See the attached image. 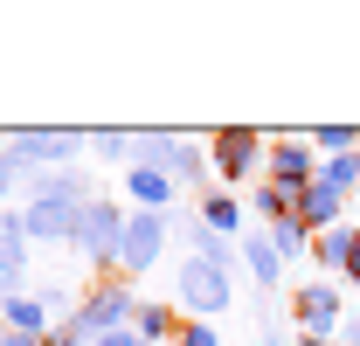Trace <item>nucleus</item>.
I'll use <instances>...</instances> for the list:
<instances>
[{
    "mask_svg": "<svg viewBox=\"0 0 360 346\" xmlns=\"http://www.w3.org/2000/svg\"><path fill=\"white\" fill-rule=\"evenodd\" d=\"M243 263H250V270H257V277H264V284H277V243H270V236H250V243H243Z\"/></svg>",
    "mask_w": 360,
    "mask_h": 346,
    "instance_id": "dca6fc26",
    "label": "nucleus"
},
{
    "mask_svg": "<svg viewBox=\"0 0 360 346\" xmlns=\"http://www.w3.org/2000/svg\"><path fill=\"white\" fill-rule=\"evenodd\" d=\"M319 180H326V187H354V180H360V153H340V160H319Z\"/></svg>",
    "mask_w": 360,
    "mask_h": 346,
    "instance_id": "a211bd4d",
    "label": "nucleus"
},
{
    "mask_svg": "<svg viewBox=\"0 0 360 346\" xmlns=\"http://www.w3.org/2000/svg\"><path fill=\"white\" fill-rule=\"evenodd\" d=\"M7 180H14V167H7V160H0V194H7Z\"/></svg>",
    "mask_w": 360,
    "mask_h": 346,
    "instance_id": "5701e85b",
    "label": "nucleus"
},
{
    "mask_svg": "<svg viewBox=\"0 0 360 346\" xmlns=\"http://www.w3.org/2000/svg\"><path fill=\"white\" fill-rule=\"evenodd\" d=\"M180 298L194 305V312H229V277H222V263L187 257V263H180Z\"/></svg>",
    "mask_w": 360,
    "mask_h": 346,
    "instance_id": "39448f33",
    "label": "nucleus"
},
{
    "mask_svg": "<svg viewBox=\"0 0 360 346\" xmlns=\"http://www.w3.org/2000/svg\"><path fill=\"white\" fill-rule=\"evenodd\" d=\"M0 229H7V215H0Z\"/></svg>",
    "mask_w": 360,
    "mask_h": 346,
    "instance_id": "393cba45",
    "label": "nucleus"
},
{
    "mask_svg": "<svg viewBox=\"0 0 360 346\" xmlns=\"http://www.w3.org/2000/svg\"><path fill=\"white\" fill-rule=\"evenodd\" d=\"M77 194H84L77 180H56L49 194H35V208L21 215L28 243H35V236H77V215H84V201H77Z\"/></svg>",
    "mask_w": 360,
    "mask_h": 346,
    "instance_id": "f03ea898",
    "label": "nucleus"
},
{
    "mask_svg": "<svg viewBox=\"0 0 360 346\" xmlns=\"http://www.w3.org/2000/svg\"><path fill=\"white\" fill-rule=\"evenodd\" d=\"M305 229H340V187H326V180H312L305 187Z\"/></svg>",
    "mask_w": 360,
    "mask_h": 346,
    "instance_id": "9b49d317",
    "label": "nucleus"
},
{
    "mask_svg": "<svg viewBox=\"0 0 360 346\" xmlns=\"http://www.w3.org/2000/svg\"><path fill=\"white\" fill-rule=\"evenodd\" d=\"M180 346H222V333H215V326H187V333H180Z\"/></svg>",
    "mask_w": 360,
    "mask_h": 346,
    "instance_id": "aec40b11",
    "label": "nucleus"
},
{
    "mask_svg": "<svg viewBox=\"0 0 360 346\" xmlns=\"http://www.w3.org/2000/svg\"><path fill=\"white\" fill-rule=\"evenodd\" d=\"M21 270H28V229L7 222L0 229V277H21Z\"/></svg>",
    "mask_w": 360,
    "mask_h": 346,
    "instance_id": "4468645a",
    "label": "nucleus"
},
{
    "mask_svg": "<svg viewBox=\"0 0 360 346\" xmlns=\"http://www.w3.org/2000/svg\"><path fill=\"white\" fill-rule=\"evenodd\" d=\"M354 243H360V229H347V222H340V229H326V236L312 243V257L326 263V270H347V263H354Z\"/></svg>",
    "mask_w": 360,
    "mask_h": 346,
    "instance_id": "f8f14e48",
    "label": "nucleus"
},
{
    "mask_svg": "<svg viewBox=\"0 0 360 346\" xmlns=\"http://www.w3.org/2000/svg\"><path fill=\"white\" fill-rule=\"evenodd\" d=\"M160 243H167V215H153V208H139V215H125V243H118V270H125V277H139V270H153V257H160Z\"/></svg>",
    "mask_w": 360,
    "mask_h": 346,
    "instance_id": "20e7f679",
    "label": "nucleus"
},
{
    "mask_svg": "<svg viewBox=\"0 0 360 346\" xmlns=\"http://www.w3.org/2000/svg\"><path fill=\"white\" fill-rule=\"evenodd\" d=\"M97 346H146L139 333H118V340H97Z\"/></svg>",
    "mask_w": 360,
    "mask_h": 346,
    "instance_id": "4be33fe9",
    "label": "nucleus"
},
{
    "mask_svg": "<svg viewBox=\"0 0 360 346\" xmlns=\"http://www.w3.org/2000/svg\"><path fill=\"white\" fill-rule=\"evenodd\" d=\"M132 201L160 215V208L174 201V173H167V167H132Z\"/></svg>",
    "mask_w": 360,
    "mask_h": 346,
    "instance_id": "9d476101",
    "label": "nucleus"
},
{
    "mask_svg": "<svg viewBox=\"0 0 360 346\" xmlns=\"http://www.w3.org/2000/svg\"><path fill=\"white\" fill-rule=\"evenodd\" d=\"M7 153H14V160H28V167H49V160H70V153H77V139H70V132H14V139H7Z\"/></svg>",
    "mask_w": 360,
    "mask_h": 346,
    "instance_id": "1a4fd4ad",
    "label": "nucleus"
},
{
    "mask_svg": "<svg viewBox=\"0 0 360 346\" xmlns=\"http://www.w3.org/2000/svg\"><path fill=\"white\" fill-rule=\"evenodd\" d=\"M270 180H284V187H312V180H319L312 146H298V139H277V146H270Z\"/></svg>",
    "mask_w": 360,
    "mask_h": 346,
    "instance_id": "6e6552de",
    "label": "nucleus"
},
{
    "mask_svg": "<svg viewBox=\"0 0 360 346\" xmlns=\"http://www.w3.org/2000/svg\"><path fill=\"white\" fill-rule=\"evenodd\" d=\"M347 346H360V319H354V326H347Z\"/></svg>",
    "mask_w": 360,
    "mask_h": 346,
    "instance_id": "b1692460",
    "label": "nucleus"
},
{
    "mask_svg": "<svg viewBox=\"0 0 360 346\" xmlns=\"http://www.w3.org/2000/svg\"><path fill=\"white\" fill-rule=\"evenodd\" d=\"M0 346H49L42 333H0Z\"/></svg>",
    "mask_w": 360,
    "mask_h": 346,
    "instance_id": "412c9836",
    "label": "nucleus"
},
{
    "mask_svg": "<svg viewBox=\"0 0 360 346\" xmlns=\"http://www.w3.org/2000/svg\"><path fill=\"white\" fill-rule=\"evenodd\" d=\"M84 257H97V263H111L118 257V243H125V215L111 208V201H84V215H77V236H70Z\"/></svg>",
    "mask_w": 360,
    "mask_h": 346,
    "instance_id": "7ed1b4c3",
    "label": "nucleus"
},
{
    "mask_svg": "<svg viewBox=\"0 0 360 346\" xmlns=\"http://www.w3.org/2000/svg\"><path fill=\"white\" fill-rule=\"evenodd\" d=\"M125 319H139V312H132V291H125V284H104V291H90V298H84V312H77L63 333H70L77 346H97V340H118Z\"/></svg>",
    "mask_w": 360,
    "mask_h": 346,
    "instance_id": "f257e3e1",
    "label": "nucleus"
},
{
    "mask_svg": "<svg viewBox=\"0 0 360 346\" xmlns=\"http://www.w3.org/2000/svg\"><path fill=\"white\" fill-rule=\"evenodd\" d=\"M180 333H187V326H180V319L167 312V305H139V340H146V346H160V340H180Z\"/></svg>",
    "mask_w": 360,
    "mask_h": 346,
    "instance_id": "ddd939ff",
    "label": "nucleus"
},
{
    "mask_svg": "<svg viewBox=\"0 0 360 346\" xmlns=\"http://www.w3.org/2000/svg\"><path fill=\"white\" fill-rule=\"evenodd\" d=\"M270 243H277V257H298V250H305V222H298V215L270 222Z\"/></svg>",
    "mask_w": 360,
    "mask_h": 346,
    "instance_id": "6ab92c4d",
    "label": "nucleus"
},
{
    "mask_svg": "<svg viewBox=\"0 0 360 346\" xmlns=\"http://www.w3.org/2000/svg\"><path fill=\"white\" fill-rule=\"evenodd\" d=\"M298 326H305V340H333V326H340V291L319 277L298 291Z\"/></svg>",
    "mask_w": 360,
    "mask_h": 346,
    "instance_id": "0eeeda50",
    "label": "nucleus"
},
{
    "mask_svg": "<svg viewBox=\"0 0 360 346\" xmlns=\"http://www.w3.org/2000/svg\"><path fill=\"white\" fill-rule=\"evenodd\" d=\"M257 153H264V132L229 125V132H215V146H208V167H222V180H243V173L257 167Z\"/></svg>",
    "mask_w": 360,
    "mask_h": 346,
    "instance_id": "423d86ee",
    "label": "nucleus"
},
{
    "mask_svg": "<svg viewBox=\"0 0 360 346\" xmlns=\"http://www.w3.org/2000/svg\"><path fill=\"white\" fill-rule=\"evenodd\" d=\"M0 319H7V333H42L49 305H35V298H7V305H0Z\"/></svg>",
    "mask_w": 360,
    "mask_h": 346,
    "instance_id": "2eb2a0df",
    "label": "nucleus"
},
{
    "mask_svg": "<svg viewBox=\"0 0 360 346\" xmlns=\"http://www.w3.org/2000/svg\"><path fill=\"white\" fill-rule=\"evenodd\" d=\"M236 222H243V208H236L229 194H208V201H201V229H215V236H229Z\"/></svg>",
    "mask_w": 360,
    "mask_h": 346,
    "instance_id": "f3484780",
    "label": "nucleus"
}]
</instances>
